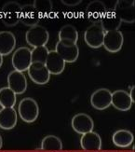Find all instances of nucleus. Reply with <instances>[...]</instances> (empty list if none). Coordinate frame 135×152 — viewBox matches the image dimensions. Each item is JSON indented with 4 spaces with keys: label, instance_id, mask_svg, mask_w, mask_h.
Listing matches in <instances>:
<instances>
[{
    "label": "nucleus",
    "instance_id": "21",
    "mask_svg": "<svg viewBox=\"0 0 135 152\" xmlns=\"http://www.w3.org/2000/svg\"><path fill=\"white\" fill-rule=\"evenodd\" d=\"M121 23L122 22L120 21V19L118 18L114 10H106L103 20L101 21V24H102L105 32L118 30L121 25Z\"/></svg>",
    "mask_w": 135,
    "mask_h": 152
},
{
    "label": "nucleus",
    "instance_id": "3",
    "mask_svg": "<svg viewBox=\"0 0 135 152\" xmlns=\"http://www.w3.org/2000/svg\"><path fill=\"white\" fill-rule=\"evenodd\" d=\"M50 38V34L42 25H36L30 27L29 30L26 32L25 39L26 42L34 48L43 47L48 43Z\"/></svg>",
    "mask_w": 135,
    "mask_h": 152
},
{
    "label": "nucleus",
    "instance_id": "26",
    "mask_svg": "<svg viewBox=\"0 0 135 152\" xmlns=\"http://www.w3.org/2000/svg\"><path fill=\"white\" fill-rule=\"evenodd\" d=\"M49 50L46 46L43 47H37L34 48L31 50V56H32V63H42L45 64L47 56L49 54Z\"/></svg>",
    "mask_w": 135,
    "mask_h": 152
},
{
    "label": "nucleus",
    "instance_id": "29",
    "mask_svg": "<svg viewBox=\"0 0 135 152\" xmlns=\"http://www.w3.org/2000/svg\"><path fill=\"white\" fill-rule=\"evenodd\" d=\"M2 64H3V56L0 54V67H1Z\"/></svg>",
    "mask_w": 135,
    "mask_h": 152
},
{
    "label": "nucleus",
    "instance_id": "16",
    "mask_svg": "<svg viewBox=\"0 0 135 152\" xmlns=\"http://www.w3.org/2000/svg\"><path fill=\"white\" fill-rule=\"evenodd\" d=\"M78 39V33L74 25H63L59 31V42L65 46L77 45Z\"/></svg>",
    "mask_w": 135,
    "mask_h": 152
},
{
    "label": "nucleus",
    "instance_id": "7",
    "mask_svg": "<svg viewBox=\"0 0 135 152\" xmlns=\"http://www.w3.org/2000/svg\"><path fill=\"white\" fill-rule=\"evenodd\" d=\"M114 10L117 13V15L118 16L121 22L127 23H134V1H126V0L117 1V5L115 7Z\"/></svg>",
    "mask_w": 135,
    "mask_h": 152
},
{
    "label": "nucleus",
    "instance_id": "9",
    "mask_svg": "<svg viewBox=\"0 0 135 152\" xmlns=\"http://www.w3.org/2000/svg\"><path fill=\"white\" fill-rule=\"evenodd\" d=\"M112 101V92L105 88L99 89L91 94L90 104L98 110H104L109 107Z\"/></svg>",
    "mask_w": 135,
    "mask_h": 152
},
{
    "label": "nucleus",
    "instance_id": "2",
    "mask_svg": "<svg viewBox=\"0 0 135 152\" xmlns=\"http://www.w3.org/2000/svg\"><path fill=\"white\" fill-rule=\"evenodd\" d=\"M22 6L17 1H9L6 3L2 8L1 20L6 26H15L21 21Z\"/></svg>",
    "mask_w": 135,
    "mask_h": 152
},
{
    "label": "nucleus",
    "instance_id": "30",
    "mask_svg": "<svg viewBox=\"0 0 135 152\" xmlns=\"http://www.w3.org/2000/svg\"><path fill=\"white\" fill-rule=\"evenodd\" d=\"M2 145H3V141H2V137L0 135V149L2 148Z\"/></svg>",
    "mask_w": 135,
    "mask_h": 152
},
{
    "label": "nucleus",
    "instance_id": "20",
    "mask_svg": "<svg viewBox=\"0 0 135 152\" xmlns=\"http://www.w3.org/2000/svg\"><path fill=\"white\" fill-rule=\"evenodd\" d=\"M16 46V37L9 31L0 32V54L6 56L10 54Z\"/></svg>",
    "mask_w": 135,
    "mask_h": 152
},
{
    "label": "nucleus",
    "instance_id": "22",
    "mask_svg": "<svg viewBox=\"0 0 135 152\" xmlns=\"http://www.w3.org/2000/svg\"><path fill=\"white\" fill-rule=\"evenodd\" d=\"M113 143L119 148H128L133 143L134 136L128 130H118L113 134Z\"/></svg>",
    "mask_w": 135,
    "mask_h": 152
},
{
    "label": "nucleus",
    "instance_id": "24",
    "mask_svg": "<svg viewBox=\"0 0 135 152\" xmlns=\"http://www.w3.org/2000/svg\"><path fill=\"white\" fill-rule=\"evenodd\" d=\"M41 149L43 150H62L63 143L59 137L55 135H48L44 137L41 143Z\"/></svg>",
    "mask_w": 135,
    "mask_h": 152
},
{
    "label": "nucleus",
    "instance_id": "23",
    "mask_svg": "<svg viewBox=\"0 0 135 152\" xmlns=\"http://www.w3.org/2000/svg\"><path fill=\"white\" fill-rule=\"evenodd\" d=\"M16 104V94L9 87L0 89V105L2 107H13Z\"/></svg>",
    "mask_w": 135,
    "mask_h": 152
},
{
    "label": "nucleus",
    "instance_id": "28",
    "mask_svg": "<svg viewBox=\"0 0 135 152\" xmlns=\"http://www.w3.org/2000/svg\"><path fill=\"white\" fill-rule=\"evenodd\" d=\"M134 92H135V87L133 86V87H131V92H130V97H131V101H132V103H134L135 102V96H134Z\"/></svg>",
    "mask_w": 135,
    "mask_h": 152
},
{
    "label": "nucleus",
    "instance_id": "5",
    "mask_svg": "<svg viewBox=\"0 0 135 152\" xmlns=\"http://www.w3.org/2000/svg\"><path fill=\"white\" fill-rule=\"evenodd\" d=\"M12 65L16 71L23 72L28 70L32 64L31 50L26 47H21L14 51L12 55Z\"/></svg>",
    "mask_w": 135,
    "mask_h": 152
},
{
    "label": "nucleus",
    "instance_id": "12",
    "mask_svg": "<svg viewBox=\"0 0 135 152\" xmlns=\"http://www.w3.org/2000/svg\"><path fill=\"white\" fill-rule=\"evenodd\" d=\"M45 65L49 70L50 74L60 75L64 70L65 62L55 50H50L46 59Z\"/></svg>",
    "mask_w": 135,
    "mask_h": 152
},
{
    "label": "nucleus",
    "instance_id": "15",
    "mask_svg": "<svg viewBox=\"0 0 135 152\" xmlns=\"http://www.w3.org/2000/svg\"><path fill=\"white\" fill-rule=\"evenodd\" d=\"M55 51L63 58L65 63H74L77 60L79 55V49L77 45L65 46L61 42H57Z\"/></svg>",
    "mask_w": 135,
    "mask_h": 152
},
{
    "label": "nucleus",
    "instance_id": "25",
    "mask_svg": "<svg viewBox=\"0 0 135 152\" xmlns=\"http://www.w3.org/2000/svg\"><path fill=\"white\" fill-rule=\"evenodd\" d=\"M33 5L39 17L48 16L52 10V2L50 0H36Z\"/></svg>",
    "mask_w": 135,
    "mask_h": 152
},
{
    "label": "nucleus",
    "instance_id": "8",
    "mask_svg": "<svg viewBox=\"0 0 135 152\" xmlns=\"http://www.w3.org/2000/svg\"><path fill=\"white\" fill-rule=\"evenodd\" d=\"M27 71H28L30 78L38 85H44L50 80V74L49 70L47 69L45 64L32 63Z\"/></svg>",
    "mask_w": 135,
    "mask_h": 152
},
{
    "label": "nucleus",
    "instance_id": "18",
    "mask_svg": "<svg viewBox=\"0 0 135 152\" xmlns=\"http://www.w3.org/2000/svg\"><path fill=\"white\" fill-rule=\"evenodd\" d=\"M80 145L81 148L86 151H98L102 148V139L97 133H94L92 131L82 134V137L80 139Z\"/></svg>",
    "mask_w": 135,
    "mask_h": 152
},
{
    "label": "nucleus",
    "instance_id": "27",
    "mask_svg": "<svg viewBox=\"0 0 135 152\" xmlns=\"http://www.w3.org/2000/svg\"><path fill=\"white\" fill-rule=\"evenodd\" d=\"M62 2L66 6L73 7V6H77L80 4L82 1H81V0H62Z\"/></svg>",
    "mask_w": 135,
    "mask_h": 152
},
{
    "label": "nucleus",
    "instance_id": "14",
    "mask_svg": "<svg viewBox=\"0 0 135 152\" xmlns=\"http://www.w3.org/2000/svg\"><path fill=\"white\" fill-rule=\"evenodd\" d=\"M105 12V6L104 5L103 1H100V0H93L87 7L88 19L92 23H101Z\"/></svg>",
    "mask_w": 135,
    "mask_h": 152
},
{
    "label": "nucleus",
    "instance_id": "11",
    "mask_svg": "<svg viewBox=\"0 0 135 152\" xmlns=\"http://www.w3.org/2000/svg\"><path fill=\"white\" fill-rule=\"evenodd\" d=\"M8 85L15 94H22L27 89L26 77L22 72L13 70L8 76Z\"/></svg>",
    "mask_w": 135,
    "mask_h": 152
},
{
    "label": "nucleus",
    "instance_id": "17",
    "mask_svg": "<svg viewBox=\"0 0 135 152\" xmlns=\"http://www.w3.org/2000/svg\"><path fill=\"white\" fill-rule=\"evenodd\" d=\"M39 20L40 17L33 4H27L22 6L21 21L20 22H22L25 26L33 27V26H36L38 24Z\"/></svg>",
    "mask_w": 135,
    "mask_h": 152
},
{
    "label": "nucleus",
    "instance_id": "13",
    "mask_svg": "<svg viewBox=\"0 0 135 152\" xmlns=\"http://www.w3.org/2000/svg\"><path fill=\"white\" fill-rule=\"evenodd\" d=\"M111 104L114 105L115 108L120 111H128L131 107L132 101L130 97L129 92H127L124 90H117L112 92Z\"/></svg>",
    "mask_w": 135,
    "mask_h": 152
},
{
    "label": "nucleus",
    "instance_id": "1",
    "mask_svg": "<svg viewBox=\"0 0 135 152\" xmlns=\"http://www.w3.org/2000/svg\"><path fill=\"white\" fill-rule=\"evenodd\" d=\"M18 111L20 117L23 121L27 123H32L38 117L39 107L36 100H34L33 98L30 97H25L20 102Z\"/></svg>",
    "mask_w": 135,
    "mask_h": 152
},
{
    "label": "nucleus",
    "instance_id": "4",
    "mask_svg": "<svg viewBox=\"0 0 135 152\" xmlns=\"http://www.w3.org/2000/svg\"><path fill=\"white\" fill-rule=\"evenodd\" d=\"M105 31L101 23H92L85 31L84 39L86 44L92 49H99L103 46Z\"/></svg>",
    "mask_w": 135,
    "mask_h": 152
},
{
    "label": "nucleus",
    "instance_id": "6",
    "mask_svg": "<svg viewBox=\"0 0 135 152\" xmlns=\"http://www.w3.org/2000/svg\"><path fill=\"white\" fill-rule=\"evenodd\" d=\"M124 37L119 30L105 32L104 37L103 46L109 52H117L123 46Z\"/></svg>",
    "mask_w": 135,
    "mask_h": 152
},
{
    "label": "nucleus",
    "instance_id": "19",
    "mask_svg": "<svg viewBox=\"0 0 135 152\" xmlns=\"http://www.w3.org/2000/svg\"><path fill=\"white\" fill-rule=\"evenodd\" d=\"M17 124V113L13 107H3L0 110V128L11 130Z\"/></svg>",
    "mask_w": 135,
    "mask_h": 152
},
{
    "label": "nucleus",
    "instance_id": "10",
    "mask_svg": "<svg viewBox=\"0 0 135 152\" xmlns=\"http://www.w3.org/2000/svg\"><path fill=\"white\" fill-rule=\"evenodd\" d=\"M71 124L74 131L80 134H84L87 133H90V132H92L94 127L92 118L85 113H78L74 116Z\"/></svg>",
    "mask_w": 135,
    "mask_h": 152
}]
</instances>
